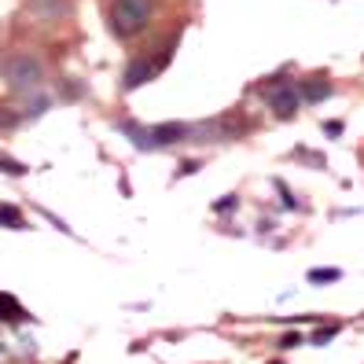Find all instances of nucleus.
Instances as JSON below:
<instances>
[{
    "label": "nucleus",
    "mask_w": 364,
    "mask_h": 364,
    "mask_svg": "<svg viewBox=\"0 0 364 364\" xmlns=\"http://www.w3.org/2000/svg\"><path fill=\"white\" fill-rule=\"evenodd\" d=\"M331 96V85L324 77H306L302 81V100L306 103H320V100H328Z\"/></svg>",
    "instance_id": "nucleus-7"
},
{
    "label": "nucleus",
    "mask_w": 364,
    "mask_h": 364,
    "mask_svg": "<svg viewBox=\"0 0 364 364\" xmlns=\"http://www.w3.org/2000/svg\"><path fill=\"white\" fill-rule=\"evenodd\" d=\"M272 364H284V360H272Z\"/></svg>",
    "instance_id": "nucleus-15"
},
{
    "label": "nucleus",
    "mask_w": 364,
    "mask_h": 364,
    "mask_svg": "<svg viewBox=\"0 0 364 364\" xmlns=\"http://www.w3.org/2000/svg\"><path fill=\"white\" fill-rule=\"evenodd\" d=\"M111 23H114V30L122 37L140 33L147 23H151V0H114Z\"/></svg>",
    "instance_id": "nucleus-1"
},
{
    "label": "nucleus",
    "mask_w": 364,
    "mask_h": 364,
    "mask_svg": "<svg viewBox=\"0 0 364 364\" xmlns=\"http://www.w3.org/2000/svg\"><path fill=\"white\" fill-rule=\"evenodd\" d=\"M335 335H338V328H335V324H328V328H316V331H313V342H316V346H324V342H331Z\"/></svg>",
    "instance_id": "nucleus-12"
},
{
    "label": "nucleus",
    "mask_w": 364,
    "mask_h": 364,
    "mask_svg": "<svg viewBox=\"0 0 364 364\" xmlns=\"http://www.w3.org/2000/svg\"><path fill=\"white\" fill-rule=\"evenodd\" d=\"M324 133H328V136H338V133H342V125H338V122H331V125H324Z\"/></svg>",
    "instance_id": "nucleus-14"
},
{
    "label": "nucleus",
    "mask_w": 364,
    "mask_h": 364,
    "mask_svg": "<svg viewBox=\"0 0 364 364\" xmlns=\"http://www.w3.org/2000/svg\"><path fill=\"white\" fill-rule=\"evenodd\" d=\"M4 77L15 92H33L37 85H41V63L26 52H18V55H8L4 59Z\"/></svg>",
    "instance_id": "nucleus-2"
},
{
    "label": "nucleus",
    "mask_w": 364,
    "mask_h": 364,
    "mask_svg": "<svg viewBox=\"0 0 364 364\" xmlns=\"http://www.w3.org/2000/svg\"><path fill=\"white\" fill-rule=\"evenodd\" d=\"M338 276H342L338 269H313L309 272V284H335Z\"/></svg>",
    "instance_id": "nucleus-10"
},
{
    "label": "nucleus",
    "mask_w": 364,
    "mask_h": 364,
    "mask_svg": "<svg viewBox=\"0 0 364 364\" xmlns=\"http://www.w3.org/2000/svg\"><path fill=\"white\" fill-rule=\"evenodd\" d=\"M166 59H169V55H162L159 63H151V59H136V63H129V70H125V77H122V89H125V92L140 89L144 81H151V77L166 67Z\"/></svg>",
    "instance_id": "nucleus-4"
},
{
    "label": "nucleus",
    "mask_w": 364,
    "mask_h": 364,
    "mask_svg": "<svg viewBox=\"0 0 364 364\" xmlns=\"http://www.w3.org/2000/svg\"><path fill=\"white\" fill-rule=\"evenodd\" d=\"M265 100H269V107H272L280 118H291V114L298 111V100H302V92H298L291 81L272 77V85H265Z\"/></svg>",
    "instance_id": "nucleus-3"
},
{
    "label": "nucleus",
    "mask_w": 364,
    "mask_h": 364,
    "mask_svg": "<svg viewBox=\"0 0 364 364\" xmlns=\"http://www.w3.org/2000/svg\"><path fill=\"white\" fill-rule=\"evenodd\" d=\"M284 350H294V346H302V335H284V342H280Z\"/></svg>",
    "instance_id": "nucleus-13"
},
{
    "label": "nucleus",
    "mask_w": 364,
    "mask_h": 364,
    "mask_svg": "<svg viewBox=\"0 0 364 364\" xmlns=\"http://www.w3.org/2000/svg\"><path fill=\"white\" fill-rule=\"evenodd\" d=\"M0 225H8V228H23V213H18L11 203H0Z\"/></svg>",
    "instance_id": "nucleus-9"
},
{
    "label": "nucleus",
    "mask_w": 364,
    "mask_h": 364,
    "mask_svg": "<svg viewBox=\"0 0 364 364\" xmlns=\"http://www.w3.org/2000/svg\"><path fill=\"white\" fill-rule=\"evenodd\" d=\"M0 169H4V173H11V177H23V173H26V166L15 162V159H8V155H0Z\"/></svg>",
    "instance_id": "nucleus-11"
},
{
    "label": "nucleus",
    "mask_w": 364,
    "mask_h": 364,
    "mask_svg": "<svg viewBox=\"0 0 364 364\" xmlns=\"http://www.w3.org/2000/svg\"><path fill=\"white\" fill-rule=\"evenodd\" d=\"M147 136H151V144H181V140L191 136V125H184V122H162V125H151Z\"/></svg>",
    "instance_id": "nucleus-5"
},
{
    "label": "nucleus",
    "mask_w": 364,
    "mask_h": 364,
    "mask_svg": "<svg viewBox=\"0 0 364 364\" xmlns=\"http://www.w3.org/2000/svg\"><path fill=\"white\" fill-rule=\"evenodd\" d=\"M0 320H8V324L23 320V306H18L11 294H0Z\"/></svg>",
    "instance_id": "nucleus-8"
},
{
    "label": "nucleus",
    "mask_w": 364,
    "mask_h": 364,
    "mask_svg": "<svg viewBox=\"0 0 364 364\" xmlns=\"http://www.w3.org/2000/svg\"><path fill=\"white\" fill-rule=\"evenodd\" d=\"M30 4V11L37 15V18H45V23H52V18H63L70 11V0H26Z\"/></svg>",
    "instance_id": "nucleus-6"
}]
</instances>
